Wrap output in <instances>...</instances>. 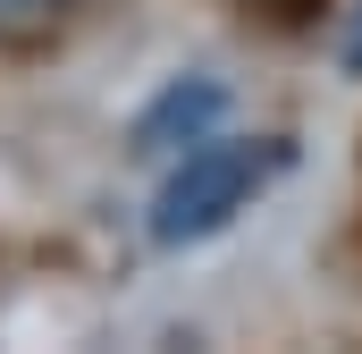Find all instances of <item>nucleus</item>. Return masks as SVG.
<instances>
[{"instance_id":"20e7f679","label":"nucleus","mask_w":362,"mask_h":354,"mask_svg":"<svg viewBox=\"0 0 362 354\" xmlns=\"http://www.w3.org/2000/svg\"><path fill=\"white\" fill-rule=\"evenodd\" d=\"M337 76H354V85H362V0L337 17Z\"/></svg>"},{"instance_id":"7ed1b4c3","label":"nucleus","mask_w":362,"mask_h":354,"mask_svg":"<svg viewBox=\"0 0 362 354\" xmlns=\"http://www.w3.org/2000/svg\"><path fill=\"white\" fill-rule=\"evenodd\" d=\"M76 8H85V0H0V42H8V51L51 42V34H59Z\"/></svg>"},{"instance_id":"f03ea898","label":"nucleus","mask_w":362,"mask_h":354,"mask_svg":"<svg viewBox=\"0 0 362 354\" xmlns=\"http://www.w3.org/2000/svg\"><path fill=\"white\" fill-rule=\"evenodd\" d=\"M219 118H228V85H219V76H169V85L135 110L127 152H135V161H177L185 144L219 135Z\"/></svg>"},{"instance_id":"f257e3e1","label":"nucleus","mask_w":362,"mask_h":354,"mask_svg":"<svg viewBox=\"0 0 362 354\" xmlns=\"http://www.w3.org/2000/svg\"><path fill=\"white\" fill-rule=\"evenodd\" d=\"M286 135H202V144H185L169 177H160V194H152V245H202V236H219V228H236L262 194H270L278 177H286Z\"/></svg>"}]
</instances>
